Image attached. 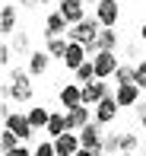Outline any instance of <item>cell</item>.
<instances>
[{"label":"cell","mask_w":146,"mask_h":156,"mask_svg":"<svg viewBox=\"0 0 146 156\" xmlns=\"http://www.w3.org/2000/svg\"><path fill=\"white\" fill-rule=\"evenodd\" d=\"M6 96L13 99V102H29L32 93H35V83H32V73L22 67H10L6 70Z\"/></svg>","instance_id":"1"},{"label":"cell","mask_w":146,"mask_h":156,"mask_svg":"<svg viewBox=\"0 0 146 156\" xmlns=\"http://www.w3.org/2000/svg\"><path fill=\"white\" fill-rule=\"evenodd\" d=\"M99 32H102V23H99L95 16H86L83 23L70 26L67 38H70V41H76V45H83V48H92V45H95V38H99Z\"/></svg>","instance_id":"2"},{"label":"cell","mask_w":146,"mask_h":156,"mask_svg":"<svg viewBox=\"0 0 146 156\" xmlns=\"http://www.w3.org/2000/svg\"><path fill=\"white\" fill-rule=\"evenodd\" d=\"M92 64H95V76H99V80H111V76L117 73V67H121V61H117L114 51H99L92 58Z\"/></svg>","instance_id":"3"},{"label":"cell","mask_w":146,"mask_h":156,"mask_svg":"<svg viewBox=\"0 0 146 156\" xmlns=\"http://www.w3.org/2000/svg\"><path fill=\"white\" fill-rule=\"evenodd\" d=\"M117 16H121V3H117V0H99V6H95V19L102 23V29H114V26H117Z\"/></svg>","instance_id":"4"},{"label":"cell","mask_w":146,"mask_h":156,"mask_svg":"<svg viewBox=\"0 0 146 156\" xmlns=\"http://www.w3.org/2000/svg\"><path fill=\"white\" fill-rule=\"evenodd\" d=\"M105 96H111L108 80H92V83H86V86H83V105H89V108H95Z\"/></svg>","instance_id":"5"},{"label":"cell","mask_w":146,"mask_h":156,"mask_svg":"<svg viewBox=\"0 0 146 156\" xmlns=\"http://www.w3.org/2000/svg\"><path fill=\"white\" fill-rule=\"evenodd\" d=\"M80 144H83V150H92V153H102V150H105V137L99 134V121L86 124L80 131Z\"/></svg>","instance_id":"6"},{"label":"cell","mask_w":146,"mask_h":156,"mask_svg":"<svg viewBox=\"0 0 146 156\" xmlns=\"http://www.w3.org/2000/svg\"><path fill=\"white\" fill-rule=\"evenodd\" d=\"M3 127H6V131H13L19 140H29L32 134H35V127L29 124V115H16V112H13L10 118H3Z\"/></svg>","instance_id":"7"},{"label":"cell","mask_w":146,"mask_h":156,"mask_svg":"<svg viewBox=\"0 0 146 156\" xmlns=\"http://www.w3.org/2000/svg\"><path fill=\"white\" fill-rule=\"evenodd\" d=\"M67 32H70V23L64 19V13L51 10L45 16V38H57V35H67Z\"/></svg>","instance_id":"8"},{"label":"cell","mask_w":146,"mask_h":156,"mask_svg":"<svg viewBox=\"0 0 146 156\" xmlns=\"http://www.w3.org/2000/svg\"><path fill=\"white\" fill-rule=\"evenodd\" d=\"M117 112H121V105H117L114 93H111V96H105L99 105H95V121H99V124H111L117 118Z\"/></svg>","instance_id":"9"},{"label":"cell","mask_w":146,"mask_h":156,"mask_svg":"<svg viewBox=\"0 0 146 156\" xmlns=\"http://www.w3.org/2000/svg\"><path fill=\"white\" fill-rule=\"evenodd\" d=\"M57 96H60V108H64V112L83 105V86H80V83H64Z\"/></svg>","instance_id":"10"},{"label":"cell","mask_w":146,"mask_h":156,"mask_svg":"<svg viewBox=\"0 0 146 156\" xmlns=\"http://www.w3.org/2000/svg\"><path fill=\"white\" fill-rule=\"evenodd\" d=\"M57 10L64 13V19H67L70 26H76V23L86 19V0H60Z\"/></svg>","instance_id":"11"},{"label":"cell","mask_w":146,"mask_h":156,"mask_svg":"<svg viewBox=\"0 0 146 156\" xmlns=\"http://www.w3.org/2000/svg\"><path fill=\"white\" fill-rule=\"evenodd\" d=\"M114 99H117L121 108H134V105L143 99V89L137 86V83H127V86H117L114 89Z\"/></svg>","instance_id":"12"},{"label":"cell","mask_w":146,"mask_h":156,"mask_svg":"<svg viewBox=\"0 0 146 156\" xmlns=\"http://www.w3.org/2000/svg\"><path fill=\"white\" fill-rule=\"evenodd\" d=\"M54 150H57V156H73V153H80V150H83V144H80V134H76V131L60 134V137L54 140Z\"/></svg>","instance_id":"13"},{"label":"cell","mask_w":146,"mask_h":156,"mask_svg":"<svg viewBox=\"0 0 146 156\" xmlns=\"http://www.w3.org/2000/svg\"><path fill=\"white\" fill-rule=\"evenodd\" d=\"M67 118H70V131L80 134L86 124H92V121H95V112H89V105H76V108L67 112Z\"/></svg>","instance_id":"14"},{"label":"cell","mask_w":146,"mask_h":156,"mask_svg":"<svg viewBox=\"0 0 146 156\" xmlns=\"http://www.w3.org/2000/svg\"><path fill=\"white\" fill-rule=\"evenodd\" d=\"M86 61H89V51L83 45H76V41H70V48H67V54H64V67L67 70H80Z\"/></svg>","instance_id":"15"},{"label":"cell","mask_w":146,"mask_h":156,"mask_svg":"<svg viewBox=\"0 0 146 156\" xmlns=\"http://www.w3.org/2000/svg\"><path fill=\"white\" fill-rule=\"evenodd\" d=\"M67 131H70V118H67V112H51V121H48L45 134L51 140H57L60 134H67Z\"/></svg>","instance_id":"16"},{"label":"cell","mask_w":146,"mask_h":156,"mask_svg":"<svg viewBox=\"0 0 146 156\" xmlns=\"http://www.w3.org/2000/svg\"><path fill=\"white\" fill-rule=\"evenodd\" d=\"M114 48H117V32H114V29H102V32H99V38H95V45H92V48H86V51L95 58L99 51H114Z\"/></svg>","instance_id":"17"},{"label":"cell","mask_w":146,"mask_h":156,"mask_svg":"<svg viewBox=\"0 0 146 156\" xmlns=\"http://www.w3.org/2000/svg\"><path fill=\"white\" fill-rule=\"evenodd\" d=\"M48 67H51V54H48V51H32V54H29V64H25V70H29L32 76L48 73Z\"/></svg>","instance_id":"18"},{"label":"cell","mask_w":146,"mask_h":156,"mask_svg":"<svg viewBox=\"0 0 146 156\" xmlns=\"http://www.w3.org/2000/svg\"><path fill=\"white\" fill-rule=\"evenodd\" d=\"M67 48H70V38H67V35H57V38H48V41H45V51L51 54L54 61H64Z\"/></svg>","instance_id":"19"},{"label":"cell","mask_w":146,"mask_h":156,"mask_svg":"<svg viewBox=\"0 0 146 156\" xmlns=\"http://www.w3.org/2000/svg\"><path fill=\"white\" fill-rule=\"evenodd\" d=\"M0 32H3V35L16 32V6H10V3L0 6Z\"/></svg>","instance_id":"20"},{"label":"cell","mask_w":146,"mask_h":156,"mask_svg":"<svg viewBox=\"0 0 146 156\" xmlns=\"http://www.w3.org/2000/svg\"><path fill=\"white\" fill-rule=\"evenodd\" d=\"M111 83H114V89L117 86H127V83H137V64H121L117 73L111 76Z\"/></svg>","instance_id":"21"},{"label":"cell","mask_w":146,"mask_h":156,"mask_svg":"<svg viewBox=\"0 0 146 156\" xmlns=\"http://www.w3.org/2000/svg\"><path fill=\"white\" fill-rule=\"evenodd\" d=\"M48 121H51V112L48 108H29V124L35 127V131H45Z\"/></svg>","instance_id":"22"},{"label":"cell","mask_w":146,"mask_h":156,"mask_svg":"<svg viewBox=\"0 0 146 156\" xmlns=\"http://www.w3.org/2000/svg\"><path fill=\"white\" fill-rule=\"evenodd\" d=\"M73 76H76V83H80V86H86V83L99 80V76H95V64H92V61H86L80 70H73Z\"/></svg>","instance_id":"23"},{"label":"cell","mask_w":146,"mask_h":156,"mask_svg":"<svg viewBox=\"0 0 146 156\" xmlns=\"http://www.w3.org/2000/svg\"><path fill=\"white\" fill-rule=\"evenodd\" d=\"M0 147H3V153H13L16 147H22V140H19L13 131H6V127H3V134H0Z\"/></svg>","instance_id":"24"},{"label":"cell","mask_w":146,"mask_h":156,"mask_svg":"<svg viewBox=\"0 0 146 156\" xmlns=\"http://www.w3.org/2000/svg\"><path fill=\"white\" fill-rule=\"evenodd\" d=\"M137 150H140V137L124 131L121 134V153H137ZM121 153H117V156H121Z\"/></svg>","instance_id":"25"},{"label":"cell","mask_w":146,"mask_h":156,"mask_svg":"<svg viewBox=\"0 0 146 156\" xmlns=\"http://www.w3.org/2000/svg\"><path fill=\"white\" fill-rule=\"evenodd\" d=\"M32 156H57V150H54V140H41V144H35Z\"/></svg>","instance_id":"26"},{"label":"cell","mask_w":146,"mask_h":156,"mask_svg":"<svg viewBox=\"0 0 146 156\" xmlns=\"http://www.w3.org/2000/svg\"><path fill=\"white\" fill-rule=\"evenodd\" d=\"M13 51H29V38H25L22 32H13Z\"/></svg>","instance_id":"27"},{"label":"cell","mask_w":146,"mask_h":156,"mask_svg":"<svg viewBox=\"0 0 146 156\" xmlns=\"http://www.w3.org/2000/svg\"><path fill=\"white\" fill-rule=\"evenodd\" d=\"M137 86L146 93V61H137Z\"/></svg>","instance_id":"28"},{"label":"cell","mask_w":146,"mask_h":156,"mask_svg":"<svg viewBox=\"0 0 146 156\" xmlns=\"http://www.w3.org/2000/svg\"><path fill=\"white\" fill-rule=\"evenodd\" d=\"M10 58H13V48L6 45V41H3V45H0V64H3V70L10 67Z\"/></svg>","instance_id":"29"},{"label":"cell","mask_w":146,"mask_h":156,"mask_svg":"<svg viewBox=\"0 0 146 156\" xmlns=\"http://www.w3.org/2000/svg\"><path fill=\"white\" fill-rule=\"evenodd\" d=\"M54 0H22V6H29V10H38V6H51Z\"/></svg>","instance_id":"30"},{"label":"cell","mask_w":146,"mask_h":156,"mask_svg":"<svg viewBox=\"0 0 146 156\" xmlns=\"http://www.w3.org/2000/svg\"><path fill=\"white\" fill-rule=\"evenodd\" d=\"M3 156H32V150H29V147H16V150H13V153H3Z\"/></svg>","instance_id":"31"},{"label":"cell","mask_w":146,"mask_h":156,"mask_svg":"<svg viewBox=\"0 0 146 156\" xmlns=\"http://www.w3.org/2000/svg\"><path fill=\"white\" fill-rule=\"evenodd\" d=\"M73 156H99V153H92V150H80V153H73Z\"/></svg>","instance_id":"32"},{"label":"cell","mask_w":146,"mask_h":156,"mask_svg":"<svg viewBox=\"0 0 146 156\" xmlns=\"http://www.w3.org/2000/svg\"><path fill=\"white\" fill-rule=\"evenodd\" d=\"M140 38L146 41V19H143V26H140Z\"/></svg>","instance_id":"33"},{"label":"cell","mask_w":146,"mask_h":156,"mask_svg":"<svg viewBox=\"0 0 146 156\" xmlns=\"http://www.w3.org/2000/svg\"><path fill=\"white\" fill-rule=\"evenodd\" d=\"M140 127H143V131H146V112H143V118H140Z\"/></svg>","instance_id":"34"},{"label":"cell","mask_w":146,"mask_h":156,"mask_svg":"<svg viewBox=\"0 0 146 156\" xmlns=\"http://www.w3.org/2000/svg\"><path fill=\"white\" fill-rule=\"evenodd\" d=\"M143 112H146V93H143Z\"/></svg>","instance_id":"35"},{"label":"cell","mask_w":146,"mask_h":156,"mask_svg":"<svg viewBox=\"0 0 146 156\" xmlns=\"http://www.w3.org/2000/svg\"><path fill=\"white\" fill-rule=\"evenodd\" d=\"M86 3H95V6H99V0H86Z\"/></svg>","instance_id":"36"},{"label":"cell","mask_w":146,"mask_h":156,"mask_svg":"<svg viewBox=\"0 0 146 156\" xmlns=\"http://www.w3.org/2000/svg\"><path fill=\"white\" fill-rule=\"evenodd\" d=\"M121 156H137V153H121Z\"/></svg>","instance_id":"37"}]
</instances>
